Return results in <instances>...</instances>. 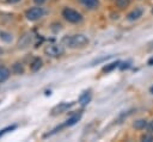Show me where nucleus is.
<instances>
[{
    "instance_id": "obj_1",
    "label": "nucleus",
    "mask_w": 153,
    "mask_h": 142,
    "mask_svg": "<svg viewBox=\"0 0 153 142\" xmlns=\"http://www.w3.org/2000/svg\"><path fill=\"white\" fill-rule=\"evenodd\" d=\"M62 44L69 47V48H84L88 44V38L85 35H73V36H66L62 38Z\"/></svg>"
},
{
    "instance_id": "obj_2",
    "label": "nucleus",
    "mask_w": 153,
    "mask_h": 142,
    "mask_svg": "<svg viewBox=\"0 0 153 142\" xmlns=\"http://www.w3.org/2000/svg\"><path fill=\"white\" fill-rule=\"evenodd\" d=\"M62 16H63V18H65L66 20H68L69 23H73V24L80 23V21L82 20V16H81L78 11H75V10H73V8H69V7L63 8Z\"/></svg>"
},
{
    "instance_id": "obj_3",
    "label": "nucleus",
    "mask_w": 153,
    "mask_h": 142,
    "mask_svg": "<svg viewBox=\"0 0 153 142\" xmlns=\"http://www.w3.org/2000/svg\"><path fill=\"white\" fill-rule=\"evenodd\" d=\"M44 53H45V55H48L50 57H59L65 53V49L60 44H50V45L45 47Z\"/></svg>"
},
{
    "instance_id": "obj_4",
    "label": "nucleus",
    "mask_w": 153,
    "mask_h": 142,
    "mask_svg": "<svg viewBox=\"0 0 153 142\" xmlns=\"http://www.w3.org/2000/svg\"><path fill=\"white\" fill-rule=\"evenodd\" d=\"M43 14H44V10L42 7H32L25 12V17L29 20H37V19L42 18Z\"/></svg>"
},
{
    "instance_id": "obj_5",
    "label": "nucleus",
    "mask_w": 153,
    "mask_h": 142,
    "mask_svg": "<svg viewBox=\"0 0 153 142\" xmlns=\"http://www.w3.org/2000/svg\"><path fill=\"white\" fill-rule=\"evenodd\" d=\"M72 105H73V103H60V104H57L56 106L53 107V110H51V115H53V116H56V115L63 113V112L67 111Z\"/></svg>"
},
{
    "instance_id": "obj_6",
    "label": "nucleus",
    "mask_w": 153,
    "mask_h": 142,
    "mask_svg": "<svg viewBox=\"0 0 153 142\" xmlns=\"http://www.w3.org/2000/svg\"><path fill=\"white\" fill-rule=\"evenodd\" d=\"M31 39H32V37H31L30 33H24V35L19 38V41H18V47H19V48H25V47H27V45L31 43Z\"/></svg>"
},
{
    "instance_id": "obj_7",
    "label": "nucleus",
    "mask_w": 153,
    "mask_h": 142,
    "mask_svg": "<svg viewBox=\"0 0 153 142\" xmlns=\"http://www.w3.org/2000/svg\"><path fill=\"white\" fill-rule=\"evenodd\" d=\"M142 13H143V10L140 8V7H137V8L133 10L131 12H129L128 16H127V18H128L129 20H136V19H139V18L142 16Z\"/></svg>"
},
{
    "instance_id": "obj_8",
    "label": "nucleus",
    "mask_w": 153,
    "mask_h": 142,
    "mask_svg": "<svg viewBox=\"0 0 153 142\" xmlns=\"http://www.w3.org/2000/svg\"><path fill=\"white\" fill-rule=\"evenodd\" d=\"M90 101H91V93H90V91L82 92V94L79 97V103H80L82 106H85V105H87Z\"/></svg>"
},
{
    "instance_id": "obj_9",
    "label": "nucleus",
    "mask_w": 153,
    "mask_h": 142,
    "mask_svg": "<svg viewBox=\"0 0 153 142\" xmlns=\"http://www.w3.org/2000/svg\"><path fill=\"white\" fill-rule=\"evenodd\" d=\"M80 2H81L85 7H87V8H90V10L97 8L98 5H99V0H80Z\"/></svg>"
},
{
    "instance_id": "obj_10",
    "label": "nucleus",
    "mask_w": 153,
    "mask_h": 142,
    "mask_svg": "<svg viewBox=\"0 0 153 142\" xmlns=\"http://www.w3.org/2000/svg\"><path fill=\"white\" fill-rule=\"evenodd\" d=\"M42 64H43L42 60H41L39 57H36V58L31 62V64H30L31 72H37V70H39V69H41V67H42Z\"/></svg>"
},
{
    "instance_id": "obj_11",
    "label": "nucleus",
    "mask_w": 153,
    "mask_h": 142,
    "mask_svg": "<svg viewBox=\"0 0 153 142\" xmlns=\"http://www.w3.org/2000/svg\"><path fill=\"white\" fill-rule=\"evenodd\" d=\"M81 118V112H78V113H74L72 117H69L67 121H66V124L65 125H67V126H71V125H74L79 119Z\"/></svg>"
},
{
    "instance_id": "obj_12",
    "label": "nucleus",
    "mask_w": 153,
    "mask_h": 142,
    "mask_svg": "<svg viewBox=\"0 0 153 142\" xmlns=\"http://www.w3.org/2000/svg\"><path fill=\"white\" fill-rule=\"evenodd\" d=\"M12 72H13L14 74H17V75L24 74V67H23V64L19 63V62L13 63V66H12Z\"/></svg>"
},
{
    "instance_id": "obj_13",
    "label": "nucleus",
    "mask_w": 153,
    "mask_h": 142,
    "mask_svg": "<svg viewBox=\"0 0 153 142\" xmlns=\"http://www.w3.org/2000/svg\"><path fill=\"white\" fill-rule=\"evenodd\" d=\"M10 76V70L6 67H0V82L7 80Z\"/></svg>"
},
{
    "instance_id": "obj_14",
    "label": "nucleus",
    "mask_w": 153,
    "mask_h": 142,
    "mask_svg": "<svg viewBox=\"0 0 153 142\" xmlns=\"http://www.w3.org/2000/svg\"><path fill=\"white\" fill-rule=\"evenodd\" d=\"M146 125H147V121L146 119H137V121H135L133 123V126L135 129H143V128H146Z\"/></svg>"
},
{
    "instance_id": "obj_15",
    "label": "nucleus",
    "mask_w": 153,
    "mask_h": 142,
    "mask_svg": "<svg viewBox=\"0 0 153 142\" xmlns=\"http://www.w3.org/2000/svg\"><path fill=\"white\" fill-rule=\"evenodd\" d=\"M0 39L8 43V42L12 41V35L8 33V32H5V31H0Z\"/></svg>"
},
{
    "instance_id": "obj_16",
    "label": "nucleus",
    "mask_w": 153,
    "mask_h": 142,
    "mask_svg": "<svg viewBox=\"0 0 153 142\" xmlns=\"http://www.w3.org/2000/svg\"><path fill=\"white\" fill-rule=\"evenodd\" d=\"M120 66V61H116V62H112V63H109V64H106L104 68H103V72H111L112 69H115V68H117Z\"/></svg>"
},
{
    "instance_id": "obj_17",
    "label": "nucleus",
    "mask_w": 153,
    "mask_h": 142,
    "mask_svg": "<svg viewBox=\"0 0 153 142\" xmlns=\"http://www.w3.org/2000/svg\"><path fill=\"white\" fill-rule=\"evenodd\" d=\"M116 5L120 8H126L129 5V0H116Z\"/></svg>"
},
{
    "instance_id": "obj_18",
    "label": "nucleus",
    "mask_w": 153,
    "mask_h": 142,
    "mask_svg": "<svg viewBox=\"0 0 153 142\" xmlns=\"http://www.w3.org/2000/svg\"><path fill=\"white\" fill-rule=\"evenodd\" d=\"M14 129H16V125H8V126H6V128H4V129L0 130V136L5 135V134H7L8 131H12V130H14Z\"/></svg>"
},
{
    "instance_id": "obj_19",
    "label": "nucleus",
    "mask_w": 153,
    "mask_h": 142,
    "mask_svg": "<svg viewBox=\"0 0 153 142\" xmlns=\"http://www.w3.org/2000/svg\"><path fill=\"white\" fill-rule=\"evenodd\" d=\"M141 141H143V142H152L153 141V136L151 134H145V135L141 136Z\"/></svg>"
},
{
    "instance_id": "obj_20",
    "label": "nucleus",
    "mask_w": 153,
    "mask_h": 142,
    "mask_svg": "<svg viewBox=\"0 0 153 142\" xmlns=\"http://www.w3.org/2000/svg\"><path fill=\"white\" fill-rule=\"evenodd\" d=\"M33 1H35L37 5H42V4H44L47 0H33Z\"/></svg>"
},
{
    "instance_id": "obj_21",
    "label": "nucleus",
    "mask_w": 153,
    "mask_h": 142,
    "mask_svg": "<svg viewBox=\"0 0 153 142\" xmlns=\"http://www.w3.org/2000/svg\"><path fill=\"white\" fill-rule=\"evenodd\" d=\"M148 129H149V131H153V121L148 124Z\"/></svg>"
},
{
    "instance_id": "obj_22",
    "label": "nucleus",
    "mask_w": 153,
    "mask_h": 142,
    "mask_svg": "<svg viewBox=\"0 0 153 142\" xmlns=\"http://www.w3.org/2000/svg\"><path fill=\"white\" fill-rule=\"evenodd\" d=\"M6 1H7V4H16V2H18L20 0H6Z\"/></svg>"
},
{
    "instance_id": "obj_23",
    "label": "nucleus",
    "mask_w": 153,
    "mask_h": 142,
    "mask_svg": "<svg viewBox=\"0 0 153 142\" xmlns=\"http://www.w3.org/2000/svg\"><path fill=\"white\" fill-rule=\"evenodd\" d=\"M148 64H149V66H153V57L148 60Z\"/></svg>"
},
{
    "instance_id": "obj_24",
    "label": "nucleus",
    "mask_w": 153,
    "mask_h": 142,
    "mask_svg": "<svg viewBox=\"0 0 153 142\" xmlns=\"http://www.w3.org/2000/svg\"><path fill=\"white\" fill-rule=\"evenodd\" d=\"M4 54V49L2 48H0V55H2Z\"/></svg>"
},
{
    "instance_id": "obj_25",
    "label": "nucleus",
    "mask_w": 153,
    "mask_h": 142,
    "mask_svg": "<svg viewBox=\"0 0 153 142\" xmlns=\"http://www.w3.org/2000/svg\"><path fill=\"white\" fill-rule=\"evenodd\" d=\"M149 91H151V93H153V86H152V87L149 88Z\"/></svg>"
},
{
    "instance_id": "obj_26",
    "label": "nucleus",
    "mask_w": 153,
    "mask_h": 142,
    "mask_svg": "<svg viewBox=\"0 0 153 142\" xmlns=\"http://www.w3.org/2000/svg\"><path fill=\"white\" fill-rule=\"evenodd\" d=\"M151 45H152V48H153V43H152V44H151Z\"/></svg>"
},
{
    "instance_id": "obj_27",
    "label": "nucleus",
    "mask_w": 153,
    "mask_h": 142,
    "mask_svg": "<svg viewBox=\"0 0 153 142\" xmlns=\"http://www.w3.org/2000/svg\"><path fill=\"white\" fill-rule=\"evenodd\" d=\"M152 14H153V8H152Z\"/></svg>"
}]
</instances>
